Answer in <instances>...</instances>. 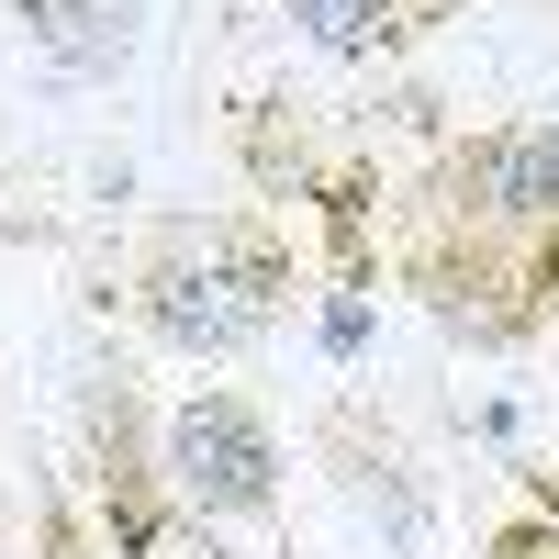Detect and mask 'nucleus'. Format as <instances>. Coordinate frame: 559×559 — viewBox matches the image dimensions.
I'll return each instance as SVG.
<instances>
[{
    "label": "nucleus",
    "mask_w": 559,
    "mask_h": 559,
    "mask_svg": "<svg viewBox=\"0 0 559 559\" xmlns=\"http://www.w3.org/2000/svg\"><path fill=\"white\" fill-rule=\"evenodd\" d=\"M313 448H324V471H336V492L381 526L392 559H437V492H426V471L403 459L392 426H369V403L336 392V403H324V426H313Z\"/></svg>",
    "instance_id": "5"
},
{
    "label": "nucleus",
    "mask_w": 559,
    "mask_h": 559,
    "mask_svg": "<svg viewBox=\"0 0 559 559\" xmlns=\"http://www.w3.org/2000/svg\"><path fill=\"white\" fill-rule=\"evenodd\" d=\"M392 213L426 224H471V236H515V224H559V112H503L448 134L392 191Z\"/></svg>",
    "instance_id": "3"
},
{
    "label": "nucleus",
    "mask_w": 559,
    "mask_h": 559,
    "mask_svg": "<svg viewBox=\"0 0 559 559\" xmlns=\"http://www.w3.org/2000/svg\"><path fill=\"white\" fill-rule=\"evenodd\" d=\"M358 347H369V292H324V358L347 369Z\"/></svg>",
    "instance_id": "8"
},
{
    "label": "nucleus",
    "mask_w": 559,
    "mask_h": 559,
    "mask_svg": "<svg viewBox=\"0 0 559 559\" xmlns=\"http://www.w3.org/2000/svg\"><path fill=\"white\" fill-rule=\"evenodd\" d=\"M492 559H559V515H503L492 526Z\"/></svg>",
    "instance_id": "9"
},
{
    "label": "nucleus",
    "mask_w": 559,
    "mask_h": 559,
    "mask_svg": "<svg viewBox=\"0 0 559 559\" xmlns=\"http://www.w3.org/2000/svg\"><path fill=\"white\" fill-rule=\"evenodd\" d=\"M12 23L45 57V79L102 90V79L134 68V45H146V0H12Z\"/></svg>",
    "instance_id": "6"
},
{
    "label": "nucleus",
    "mask_w": 559,
    "mask_h": 559,
    "mask_svg": "<svg viewBox=\"0 0 559 559\" xmlns=\"http://www.w3.org/2000/svg\"><path fill=\"white\" fill-rule=\"evenodd\" d=\"M157 471L168 492L191 503L202 526H280V471H292V448H280V426L236 392V381H202V392H179L157 414Z\"/></svg>",
    "instance_id": "4"
},
{
    "label": "nucleus",
    "mask_w": 559,
    "mask_h": 559,
    "mask_svg": "<svg viewBox=\"0 0 559 559\" xmlns=\"http://www.w3.org/2000/svg\"><path fill=\"white\" fill-rule=\"evenodd\" d=\"M302 302V236L269 202H213V213H157L123 258V313L134 336L191 358V369H236L280 336V313Z\"/></svg>",
    "instance_id": "1"
},
{
    "label": "nucleus",
    "mask_w": 559,
    "mask_h": 559,
    "mask_svg": "<svg viewBox=\"0 0 559 559\" xmlns=\"http://www.w3.org/2000/svg\"><path fill=\"white\" fill-rule=\"evenodd\" d=\"M0 403H12V369H0Z\"/></svg>",
    "instance_id": "10"
},
{
    "label": "nucleus",
    "mask_w": 559,
    "mask_h": 559,
    "mask_svg": "<svg viewBox=\"0 0 559 559\" xmlns=\"http://www.w3.org/2000/svg\"><path fill=\"white\" fill-rule=\"evenodd\" d=\"M280 12L302 23L313 57H336V68H392V57H414L426 34H448L471 0H280Z\"/></svg>",
    "instance_id": "7"
},
{
    "label": "nucleus",
    "mask_w": 559,
    "mask_h": 559,
    "mask_svg": "<svg viewBox=\"0 0 559 559\" xmlns=\"http://www.w3.org/2000/svg\"><path fill=\"white\" fill-rule=\"evenodd\" d=\"M381 258L414 292V313L471 358H515L559 324V224H515V236H471V224L381 213Z\"/></svg>",
    "instance_id": "2"
}]
</instances>
